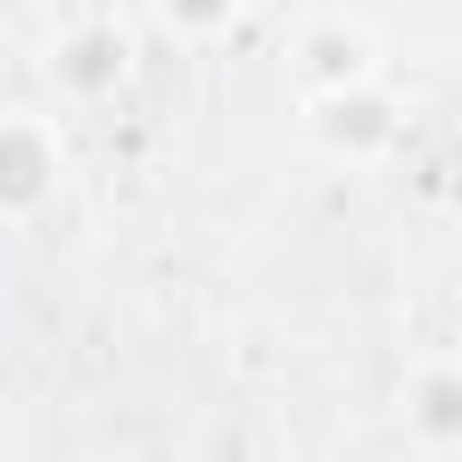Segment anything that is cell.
Instances as JSON below:
<instances>
[{"label":"cell","instance_id":"6","mask_svg":"<svg viewBox=\"0 0 462 462\" xmlns=\"http://www.w3.org/2000/svg\"><path fill=\"white\" fill-rule=\"evenodd\" d=\"M0 462H7V455H0Z\"/></svg>","mask_w":462,"mask_h":462},{"label":"cell","instance_id":"5","mask_svg":"<svg viewBox=\"0 0 462 462\" xmlns=\"http://www.w3.org/2000/svg\"><path fill=\"white\" fill-rule=\"evenodd\" d=\"M404 411L426 440H462V368H419Z\"/></svg>","mask_w":462,"mask_h":462},{"label":"cell","instance_id":"1","mask_svg":"<svg viewBox=\"0 0 462 462\" xmlns=\"http://www.w3.org/2000/svg\"><path fill=\"white\" fill-rule=\"evenodd\" d=\"M289 65H296L303 101H332V94H354V87H375L383 79V36L361 14L318 7V14H296Z\"/></svg>","mask_w":462,"mask_h":462},{"label":"cell","instance_id":"2","mask_svg":"<svg viewBox=\"0 0 462 462\" xmlns=\"http://www.w3.org/2000/svg\"><path fill=\"white\" fill-rule=\"evenodd\" d=\"M130 58H137V36L123 14L108 7H87V14H65L43 43V72L65 101H101L130 79Z\"/></svg>","mask_w":462,"mask_h":462},{"label":"cell","instance_id":"3","mask_svg":"<svg viewBox=\"0 0 462 462\" xmlns=\"http://www.w3.org/2000/svg\"><path fill=\"white\" fill-rule=\"evenodd\" d=\"M65 188V137L36 108H0V224H29Z\"/></svg>","mask_w":462,"mask_h":462},{"label":"cell","instance_id":"4","mask_svg":"<svg viewBox=\"0 0 462 462\" xmlns=\"http://www.w3.org/2000/svg\"><path fill=\"white\" fill-rule=\"evenodd\" d=\"M310 123L318 137L339 152V159H383L397 137H404V108L390 101V87H354V94H332V101H310Z\"/></svg>","mask_w":462,"mask_h":462}]
</instances>
